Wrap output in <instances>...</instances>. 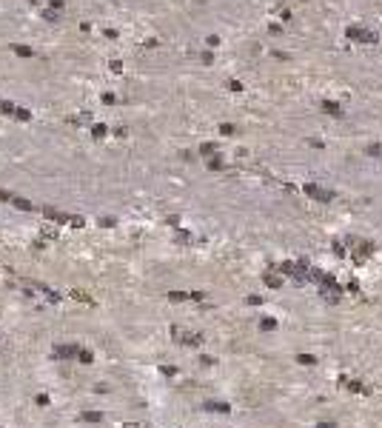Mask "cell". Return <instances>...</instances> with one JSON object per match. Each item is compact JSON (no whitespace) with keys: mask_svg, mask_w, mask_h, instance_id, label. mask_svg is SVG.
Masks as SVG:
<instances>
[{"mask_svg":"<svg viewBox=\"0 0 382 428\" xmlns=\"http://www.w3.org/2000/svg\"><path fill=\"white\" fill-rule=\"evenodd\" d=\"M297 363H303V365H314L317 360H314L311 354H300V357H297Z\"/></svg>","mask_w":382,"mask_h":428,"instance_id":"277c9868","label":"cell"},{"mask_svg":"<svg viewBox=\"0 0 382 428\" xmlns=\"http://www.w3.org/2000/svg\"><path fill=\"white\" fill-rule=\"evenodd\" d=\"M180 340L186 346H200V334H180Z\"/></svg>","mask_w":382,"mask_h":428,"instance_id":"3957f363","label":"cell"},{"mask_svg":"<svg viewBox=\"0 0 382 428\" xmlns=\"http://www.w3.org/2000/svg\"><path fill=\"white\" fill-rule=\"evenodd\" d=\"M274 326H277V323H274L271 317H266V320H262V328H274Z\"/></svg>","mask_w":382,"mask_h":428,"instance_id":"5b68a950","label":"cell"},{"mask_svg":"<svg viewBox=\"0 0 382 428\" xmlns=\"http://www.w3.org/2000/svg\"><path fill=\"white\" fill-rule=\"evenodd\" d=\"M205 408H209V411H217V414H228L231 411L228 403H205Z\"/></svg>","mask_w":382,"mask_h":428,"instance_id":"6da1fadb","label":"cell"},{"mask_svg":"<svg viewBox=\"0 0 382 428\" xmlns=\"http://www.w3.org/2000/svg\"><path fill=\"white\" fill-rule=\"evenodd\" d=\"M317 428H337V422H319Z\"/></svg>","mask_w":382,"mask_h":428,"instance_id":"8992f818","label":"cell"},{"mask_svg":"<svg viewBox=\"0 0 382 428\" xmlns=\"http://www.w3.org/2000/svg\"><path fill=\"white\" fill-rule=\"evenodd\" d=\"M339 383L345 385L348 391H365V388H362V383H357V380H345V377H342V380H339Z\"/></svg>","mask_w":382,"mask_h":428,"instance_id":"7a4b0ae2","label":"cell"}]
</instances>
